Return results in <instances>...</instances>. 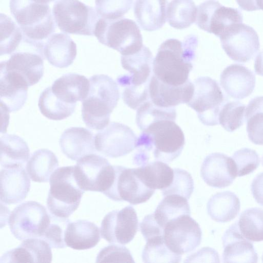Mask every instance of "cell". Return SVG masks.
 I'll list each match as a JSON object with an SVG mask.
<instances>
[{
	"label": "cell",
	"instance_id": "6da1fadb",
	"mask_svg": "<svg viewBox=\"0 0 263 263\" xmlns=\"http://www.w3.org/2000/svg\"><path fill=\"white\" fill-rule=\"evenodd\" d=\"M197 37L189 35L183 42L170 39L160 46L153 60V74L161 82L175 86L187 82L195 57Z\"/></svg>",
	"mask_w": 263,
	"mask_h": 263
},
{
	"label": "cell",
	"instance_id": "7a4b0ae2",
	"mask_svg": "<svg viewBox=\"0 0 263 263\" xmlns=\"http://www.w3.org/2000/svg\"><path fill=\"white\" fill-rule=\"evenodd\" d=\"M89 81L88 94L82 101V117L88 128L100 130L108 124L110 115L118 104L119 88L107 75L96 74Z\"/></svg>",
	"mask_w": 263,
	"mask_h": 263
},
{
	"label": "cell",
	"instance_id": "3957f363",
	"mask_svg": "<svg viewBox=\"0 0 263 263\" xmlns=\"http://www.w3.org/2000/svg\"><path fill=\"white\" fill-rule=\"evenodd\" d=\"M185 144L184 134L175 121L163 119L149 125L138 138V150L153 151L155 159L169 163L181 154Z\"/></svg>",
	"mask_w": 263,
	"mask_h": 263
},
{
	"label": "cell",
	"instance_id": "277c9868",
	"mask_svg": "<svg viewBox=\"0 0 263 263\" xmlns=\"http://www.w3.org/2000/svg\"><path fill=\"white\" fill-rule=\"evenodd\" d=\"M153 58L149 48L144 45L136 53L121 56L122 66L130 74L120 76L117 81L124 88L122 99L126 102L138 105L149 99Z\"/></svg>",
	"mask_w": 263,
	"mask_h": 263
},
{
	"label": "cell",
	"instance_id": "5b68a950",
	"mask_svg": "<svg viewBox=\"0 0 263 263\" xmlns=\"http://www.w3.org/2000/svg\"><path fill=\"white\" fill-rule=\"evenodd\" d=\"M73 166L61 167L52 174L47 206L56 216L68 218L78 208L85 192L79 186Z\"/></svg>",
	"mask_w": 263,
	"mask_h": 263
},
{
	"label": "cell",
	"instance_id": "8992f818",
	"mask_svg": "<svg viewBox=\"0 0 263 263\" xmlns=\"http://www.w3.org/2000/svg\"><path fill=\"white\" fill-rule=\"evenodd\" d=\"M94 35L101 44L118 51L122 55L136 53L143 46L139 27L128 18L101 17L96 25Z\"/></svg>",
	"mask_w": 263,
	"mask_h": 263
},
{
	"label": "cell",
	"instance_id": "52a82bcc",
	"mask_svg": "<svg viewBox=\"0 0 263 263\" xmlns=\"http://www.w3.org/2000/svg\"><path fill=\"white\" fill-rule=\"evenodd\" d=\"M9 7L24 35L28 39L42 42L55 31L54 17L48 4L34 0H10Z\"/></svg>",
	"mask_w": 263,
	"mask_h": 263
},
{
	"label": "cell",
	"instance_id": "ba28073f",
	"mask_svg": "<svg viewBox=\"0 0 263 263\" xmlns=\"http://www.w3.org/2000/svg\"><path fill=\"white\" fill-rule=\"evenodd\" d=\"M52 14L61 31L89 36L94 35L96 25L101 18L93 7L79 0H58L53 6Z\"/></svg>",
	"mask_w": 263,
	"mask_h": 263
},
{
	"label": "cell",
	"instance_id": "9c48e42d",
	"mask_svg": "<svg viewBox=\"0 0 263 263\" xmlns=\"http://www.w3.org/2000/svg\"><path fill=\"white\" fill-rule=\"evenodd\" d=\"M194 93L186 104L195 110L204 125L214 126L219 122V114L226 103L224 97L218 83L208 77H200L193 83Z\"/></svg>",
	"mask_w": 263,
	"mask_h": 263
},
{
	"label": "cell",
	"instance_id": "30bf717a",
	"mask_svg": "<svg viewBox=\"0 0 263 263\" xmlns=\"http://www.w3.org/2000/svg\"><path fill=\"white\" fill-rule=\"evenodd\" d=\"M50 220L46 208L40 203L29 201L16 207L9 218L10 231L20 240L42 237Z\"/></svg>",
	"mask_w": 263,
	"mask_h": 263
},
{
	"label": "cell",
	"instance_id": "8fae6325",
	"mask_svg": "<svg viewBox=\"0 0 263 263\" xmlns=\"http://www.w3.org/2000/svg\"><path fill=\"white\" fill-rule=\"evenodd\" d=\"M74 173L80 187L84 191L104 193L111 186L115 177L114 166L105 158L91 154L77 161Z\"/></svg>",
	"mask_w": 263,
	"mask_h": 263
},
{
	"label": "cell",
	"instance_id": "7c38bea8",
	"mask_svg": "<svg viewBox=\"0 0 263 263\" xmlns=\"http://www.w3.org/2000/svg\"><path fill=\"white\" fill-rule=\"evenodd\" d=\"M242 22V14L238 9L224 6L216 0H206L197 7L198 27L219 37Z\"/></svg>",
	"mask_w": 263,
	"mask_h": 263
},
{
	"label": "cell",
	"instance_id": "4fadbf2b",
	"mask_svg": "<svg viewBox=\"0 0 263 263\" xmlns=\"http://www.w3.org/2000/svg\"><path fill=\"white\" fill-rule=\"evenodd\" d=\"M164 240L174 253L182 255L195 250L202 239L199 224L189 215H183L166 223Z\"/></svg>",
	"mask_w": 263,
	"mask_h": 263
},
{
	"label": "cell",
	"instance_id": "5bb4252c",
	"mask_svg": "<svg viewBox=\"0 0 263 263\" xmlns=\"http://www.w3.org/2000/svg\"><path fill=\"white\" fill-rule=\"evenodd\" d=\"M115 177L110 187L103 194L114 201H125L132 204L146 202L155 190L147 187L136 175L134 168L114 165Z\"/></svg>",
	"mask_w": 263,
	"mask_h": 263
},
{
	"label": "cell",
	"instance_id": "9a60e30c",
	"mask_svg": "<svg viewBox=\"0 0 263 263\" xmlns=\"http://www.w3.org/2000/svg\"><path fill=\"white\" fill-rule=\"evenodd\" d=\"M138 138L128 126L111 122L95 136L96 150L103 155L117 158L130 153L137 146Z\"/></svg>",
	"mask_w": 263,
	"mask_h": 263
},
{
	"label": "cell",
	"instance_id": "2e32d148",
	"mask_svg": "<svg viewBox=\"0 0 263 263\" xmlns=\"http://www.w3.org/2000/svg\"><path fill=\"white\" fill-rule=\"evenodd\" d=\"M219 38L222 48L228 56L238 62H248L260 48L256 31L243 23L235 25Z\"/></svg>",
	"mask_w": 263,
	"mask_h": 263
},
{
	"label": "cell",
	"instance_id": "e0dca14e",
	"mask_svg": "<svg viewBox=\"0 0 263 263\" xmlns=\"http://www.w3.org/2000/svg\"><path fill=\"white\" fill-rule=\"evenodd\" d=\"M138 229V219L130 205L107 214L102 220L101 237L111 243L126 245L134 238Z\"/></svg>",
	"mask_w": 263,
	"mask_h": 263
},
{
	"label": "cell",
	"instance_id": "ac0fdd59",
	"mask_svg": "<svg viewBox=\"0 0 263 263\" xmlns=\"http://www.w3.org/2000/svg\"><path fill=\"white\" fill-rule=\"evenodd\" d=\"M200 174L208 185L217 188L230 185L237 177L232 158L220 153H212L204 158Z\"/></svg>",
	"mask_w": 263,
	"mask_h": 263
},
{
	"label": "cell",
	"instance_id": "d6986e66",
	"mask_svg": "<svg viewBox=\"0 0 263 263\" xmlns=\"http://www.w3.org/2000/svg\"><path fill=\"white\" fill-rule=\"evenodd\" d=\"M43 59L44 56L35 51H18L11 54L9 60L1 62V66L17 73L31 86L43 76Z\"/></svg>",
	"mask_w": 263,
	"mask_h": 263
},
{
	"label": "cell",
	"instance_id": "ffe728a7",
	"mask_svg": "<svg viewBox=\"0 0 263 263\" xmlns=\"http://www.w3.org/2000/svg\"><path fill=\"white\" fill-rule=\"evenodd\" d=\"M194 85L190 80L178 86L165 84L152 75L149 93L151 101L161 107H174L180 104H187L192 99Z\"/></svg>",
	"mask_w": 263,
	"mask_h": 263
},
{
	"label": "cell",
	"instance_id": "44dd1931",
	"mask_svg": "<svg viewBox=\"0 0 263 263\" xmlns=\"http://www.w3.org/2000/svg\"><path fill=\"white\" fill-rule=\"evenodd\" d=\"M28 87V84L22 77L1 66V109L10 112L21 109L27 98Z\"/></svg>",
	"mask_w": 263,
	"mask_h": 263
},
{
	"label": "cell",
	"instance_id": "7402d4cb",
	"mask_svg": "<svg viewBox=\"0 0 263 263\" xmlns=\"http://www.w3.org/2000/svg\"><path fill=\"white\" fill-rule=\"evenodd\" d=\"M222 239L224 262H257V254L253 244L242 235L237 222L226 231Z\"/></svg>",
	"mask_w": 263,
	"mask_h": 263
},
{
	"label": "cell",
	"instance_id": "603a6c76",
	"mask_svg": "<svg viewBox=\"0 0 263 263\" xmlns=\"http://www.w3.org/2000/svg\"><path fill=\"white\" fill-rule=\"evenodd\" d=\"M254 73L245 66L233 64L225 68L220 74V85L230 97L242 99L250 95L255 85Z\"/></svg>",
	"mask_w": 263,
	"mask_h": 263
},
{
	"label": "cell",
	"instance_id": "cb8c5ba5",
	"mask_svg": "<svg viewBox=\"0 0 263 263\" xmlns=\"http://www.w3.org/2000/svg\"><path fill=\"white\" fill-rule=\"evenodd\" d=\"M1 202L15 204L24 200L29 191L30 181L23 167L3 168L0 172Z\"/></svg>",
	"mask_w": 263,
	"mask_h": 263
},
{
	"label": "cell",
	"instance_id": "d4e9b609",
	"mask_svg": "<svg viewBox=\"0 0 263 263\" xmlns=\"http://www.w3.org/2000/svg\"><path fill=\"white\" fill-rule=\"evenodd\" d=\"M51 247L44 240L32 238L24 240L17 247L7 251L1 257L0 263L50 262Z\"/></svg>",
	"mask_w": 263,
	"mask_h": 263
},
{
	"label": "cell",
	"instance_id": "484cf974",
	"mask_svg": "<svg viewBox=\"0 0 263 263\" xmlns=\"http://www.w3.org/2000/svg\"><path fill=\"white\" fill-rule=\"evenodd\" d=\"M59 144L63 153L74 161L96 151L93 133L84 127L66 129L60 137Z\"/></svg>",
	"mask_w": 263,
	"mask_h": 263
},
{
	"label": "cell",
	"instance_id": "4316f807",
	"mask_svg": "<svg viewBox=\"0 0 263 263\" xmlns=\"http://www.w3.org/2000/svg\"><path fill=\"white\" fill-rule=\"evenodd\" d=\"M44 57L54 67L66 68L71 65L77 55V45L67 34L54 33L44 46Z\"/></svg>",
	"mask_w": 263,
	"mask_h": 263
},
{
	"label": "cell",
	"instance_id": "83f0119b",
	"mask_svg": "<svg viewBox=\"0 0 263 263\" xmlns=\"http://www.w3.org/2000/svg\"><path fill=\"white\" fill-rule=\"evenodd\" d=\"M89 81L85 76L69 73L57 79L51 86L53 93L63 101L76 104L83 101L87 96L89 90Z\"/></svg>",
	"mask_w": 263,
	"mask_h": 263
},
{
	"label": "cell",
	"instance_id": "f1b7e54d",
	"mask_svg": "<svg viewBox=\"0 0 263 263\" xmlns=\"http://www.w3.org/2000/svg\"><path fill=\"white\" fill-rule=\"evenodd\" d=\"M167 0H136L134 11L137 22L145 31H153L165 23Z\"/></svg>",
	"mask_w": 263,
	"mask_h": 263
},
{
	"label": "cell",
	"instance_id": "f546056e",
	"mask_svg": "<svg viewBox=\"0 0 263 263\" xmlns=\"http://www.w3.org/2000/svg\"><path fill=\"white\" fill-rule=\"evenodd\" d=\"M100 229L94 223L86 220L70 222L65 234L66 246L77 250L95 247L100 240Z\"/></svg>",
	"mask_w": 263,
	"mask_h": 263
},
{
	"label": "cell",
	"instance_id": "4dcf8cb0",
	"mask_svg": "<svg viewBox=\"0 0 263 263\" xmlns=\"http://www.w3.org/2000/svg\"><path fill=\"white\" fill-rule=\"evenodd\" d=\"M29 156V147L20 137L5 134L1 137L0 163L3 167H23Z\"/></svg>",
	"mask_w": 263,
	"mask_h": 263
},
{
	"label": "cell",
	"instance_id": "1f68e13d",
	"mask_svg": "<svg viewBox=\"0 0 263 263\" xmlns=\"http://www.w3.org/2000/svg\"><path fill=\"white\" fill-rule=\"evenodd\" d=\"M240 208L238 197L233 193L225 191L212 196L207 203V212L214 220L230 221L238 215Z\"/></svg>",
	"mask_w": 263,
	"mask_h": 263
},
{
	"label": "cell",
	"instance_id": "d6a6232c",
	"mask_svg": "<svg viewBox=\"0 0 263 263\" xmlns=\"http://www.w3.org/2000/svg\"><path fill=\"white\" fill-rule=\"evenodd\" d=\"M136 175L148 188L162 190L170 185L174 178V169L166 163L156 161L134 168Z\"/></svg>",
	"mask_w": 263,
	"mask_h": 263
},
{
	"label": "cell",
	"instance_id": "836d02e7",
	"mask_svg": "<svg viewBox=\"0 0 263 263\" xmlns=\"http://www.w3.org/2000/svg\"><path fill=\"white\" fill-rule=\"evenodd\" d=\"M59 165L58 158L51 151L43 148L35 151L27 162L26 170L31 179L47 182Z\"/></svg>",
	"mask_w": 263,
	"mask_h": 263
},
{
	"label": "cell",
	"instance_id": "e575fe53",
	"mask_svg": "<svg viewBox=\"0 0 263 263\" xmlns=\"http://www.w3.org/2000/svg\"><path fill=\"white\" fill-rule=\"evenodd\" d=\"M155 220L162 227L167 223L183 215L191 214L187 199L179 195L165 196L153 213Z\"/></svg>",
	"mask_w": 263,
	"mask_h": 263
},
{
	"label": "cell",
	"instance_id": "d590c367",
	"mask_svg": "<svg viewBox=\"0 0 263 263\" xmlns=\"http://www.w3.org/2000/svg\"><path fill=\"white\" fill-rule=\"evenodd\" d=\"M38 106L41 112L45 117L52 120H61L73 114L76 104L63 101L55 96L51 87H48L40 95Z\"/></svg>",
	"mask_w": 263,
	"mask_h": 263
},
{
	"label": "cell",
	"instance_id": "8d00e7d4",
	"mask_svg": "<svg viewBox=\"0 0 263 263\" xmlns=\"http://www.w3.org/2000/svg\"><path fill=\"white\" fill-rule=\"evenodd\" d=\"M197 12L193 0H172L167 9V21L174 28L185 29L196 21Z\"/></svg>",
	"mask_w": 263,
	"mask_h": 263
},
{
	"label": "cell",
	"instance_id": "74e56055",
	"mask_svg": "<svg viewBox=\"0 0 263 263\" xmlns=\"http://www.w3.org/2000/svg\"><path fill=\"white\" fill-rule=\"evenodd\" d=\"M247 132L249 140L256 145H263V96L251 99L246 109Z\"/></svg>",
	"mask_w": 263,
	"mask_h": 263
},
{
	"label": "cell",
	"instance_id": "f35d334b",
	"mask_svg": "<svg viewBox=\"0 0 263 263\" xmlns=\"http://www.w3.org/2000/svg\"><path fill=\"white\" fill-rule=\"evenodd\" d=\"M242 235L252 241H263V210L249 208L240 215L238 222Z\"/></svg>",
	"mask_w": 263,
	"mask_h": 263
},
{
	"label": "cell",
	"instance_id": "ab89813d",
	"mask_svg": "<svg viewBox=\"0 0 263 263\" xmlns=\"http://www.w3.org/2000/svg\"><path fill=\"white\" fill-rule=\"evenodd\" d=\"M176 111L174 107H161L147 101L137 109L136 121L139 129L143 131L153 123L160 120L175 121Z\"/></svg>",
	"mask_w": 263,
	"mask_h": 263
},
{
	"label": "cell",
	"instance_id": "60d3db41",
	"mask_svg": "<svg viewBox=\"0 0 263 263\" xmlns=\"http://www.w3.org/2000/svg\"><path fill=\"white\" fill-rule=\"evenodd\" d=\"M142 257L143 262L146 263H174L181 260V255L173 252L165 245L163 236L147 240Z\"/></svg>",
	"mask_w": 263,
	"mask_h": 263
},
{
	"label": "cell",
	"instance_id": "b9f144b4",
	"mask_svg": "<svg viewBox=\"0 0 263 263\" xmlns=\"http://www.w3.org/2000/svg\"><path fill=\"white\" fill-rule=\"evenodd\" d=\"M0 26V55L12 54L22 42L24 33L10 17L3 13H1Z\"/></svg>",
	"mask_w": 263,
	"mask_h": 263
},
{
	"label": "cell",
	"instance_id": "7bdbcfd3",
	"mask_svg": "<svg viewBox=\"0 0 263 263\" xmlns=\"http://www.w3.org/2000/svg\"><path fill=\"white\" fill-rule=\"evenodd\" d=\"M246 105L239 101L227 102L221 108L219 122L224 129L232 132L244 123Z\"/></svg>",
	"mask_w": 263,
	"mask_h": 263
},
{
	"label": "cell",
	"instance_id": "ee69618b",
	"mask_svg": "<svg viewBox=\"0 0 263 263\" xmlns=\"http://www.w3.org/2000/svg\"><path fill=\"white\" fill-rule=\"evenodd\" d=\"M70 222L68 218L60 217L50 215V220L45 230L41 239L45 240L53 248H64L66 244L65 234L66 229Z\"/></svg>",
	"mask_w": 263,
	"mask_h": 263
},
{
	"label": "cell",
	"instance_id": "f6af8a7d",
	"mask_svg": "<svg viewBox=\"0 0 263 263\" xmlns=\"http://www.w3.org/2000/svg\"><path fill=\"white\" fill-rule=\"evenodd\" d=\"M174 174L172 183L167 187L161 190L162 195L165 196L176 194L188 200L194 190V181L191 174L180 168L174 169Z\"/></svg>",
	"mask_w": 263,
	"mask_h": 263
},
{
	"label": "cell",
	"instance_id": "bcb514c9",
	"mask_svg": "<svg viewBox=\"0 0 263 263\" xmlns=\"http://www.w3.org/2000/svg\"><path fill=\"white\" fill-rule=\"evenodd\" d=\"M237 176L248 175L258 166L260 159L258 155L253 149L243 148L235 152L232 155Z\"/></svg>",
	"mask_w": 263,
	"mask_h": 263
},
{
	"label": "cell",
	"instance_id": "7dc6e473",
	"mask_svg": "<svg viewBox=\"0 0 263 263\" xmlns=\"http://www.w3.org/2000/svg\"><path fill=\"white\" fill-rule=\"evenodd\" d=\"M133 0H95L96 10L101 17H122L131 8Z\"/></svg>",
	"mask_w": 263,
	"mask_h": 263
},
{
	"label": "cell",
	"instance_id": "c3c4849f",
	"mask_svg": "<svg viewBox=\"0 0 263 263\" xmlns=\"http://www.w3.org/2000/svg\"><path fill=\"white\" fill-rule=\"evenodd\" d=\"M96 262H134L135 261L130 251L125 247L111 245L100 250L97 256Z\"/></svg>",
	"mask_w": 263,
	"mask_h": 263
},
{
	"label": "cell",
	"instance_id": "681fc988",
	"mask_svg": "<svg viewBox=\"0 0 263 263\" xmlns=\"http://www.w3.org/2000/svg\"><path fill=\"white\" fill-rule=\"evenodd\" d=\"M140 231L145 240L164 235V228L155 219L154 214L146 216L140 224Z\"/></svg>",
	"mask_w": 263,
	"mask_h": 263
},
{
	"label": "cell",
	"instance_id": "f907efd6",
	"mask_svg": "<svg viewBox=\"0 0 263 263\" xmlns=\"http://www.w3.org/2000/svg\"><path fill=\"white\" fill-rule=\"evenodd\" d=\"M213 259L215 262H219V256L217 252L210 248H204L201 249L199 251L192 254L189 256L185 262L195 261L196 260L199 261L200 259Z\"/></svg>",
	"mask_w": 263,
	"mask_h": 263
},
{
	"label": "cell",
	"instance_id": "816d5d0a",
	"mask_svg": "<svg viewBox=\"0 0 263 263\" xmlns=\"http://www.w3.org/2000/svg\"><path fill=\"white\" fill-rule=\"evenodd\" d=\"M254 67L257 74L263 76V50L256 56L254 61Z\"/></svg>",
	"mask_w": 263,
	"mask_h": 263
},
{
	"label": "cell",
	"instance_id": "f5cc1de1",
	"mask_svg": "<svg viewBox=\"0 0 263 263\" xmlns=\"http://www.w3.org/2000/svg\"><path fill=\"white\" fill-rule=\"evenodd\" d=\"M256 3L258 9L263 10V0H256Z\"/></svg>",
	"mask_w": 263,
	"mask_h": 263
},
{
	"label": "cell",
	"instance_id": "db71d44e",
	"mask_svg": "<svg viewBox=\"0 0 263 263\" xmlns=\"http://www.w3.org/2000/svg\"><path fill=\"white\" fill-rule=\"evenodd\" d=\"M35 2H37L40 3L48 4L49 3L54 1L55 0H34Z\"/></svg>",
	"mask_w": 263,
	"mask_h": 263
},
{
	"label": "cell",
	"instance_id": "11a10c76",
	"mask_svg": "<svg viewBox=\"0 0 263 263\" xmlns=\"http://www.w3.org/2000/svg\"><path fill=\"white\" fill-rule=\"evenodd\" d=\"M262 262H263V255H262Z\"/></svg>",
	"mask_w": 263,
	"mask_h": 263
},
{
	"label": "cell",
	"instance_id": "9f6ffc18",
	"mask_svg": "<svg viewBox=\"0 0 263 263\" xmlns=\"http://www.w3.org/2000/svg\"><path fill=\"white\" fill-rule=\"evenodd\" d=\"M262 165H263V158H262Z\"/></svg>",
	"mask_w": 263,
	"mask_h": 263
}]
</instances>
